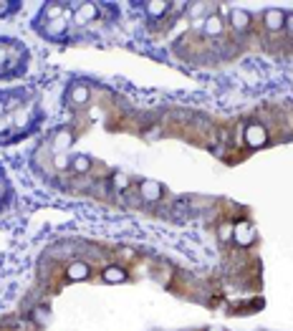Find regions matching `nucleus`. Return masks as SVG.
<instances>
[{"label": "nucleus", "mask_w": 293, "mask_h": 331, "mask_svg": "<svg viewBox=\"0 0 293 331\" xmlns=\"http://www.w3.org/2000/svg\"><path fill=\"white\" fill-rule=\"evenodd\" d=\"M41 124L38 99L25 88H0V147L16 144Z\"/></svg>", "instance_id": "f257e3e1"}, {"label": "nucleus", "mask_w": 293, "mask_h": 331, "mask_svg": "<svg viewBox=\"0 0 293 331\" xmlns=\"http://www.w3.org/2000/svg\"><path fill=\"white\" fill-rule=\"evenodd\" d=\"M28 64H31V51L25 43L10 36H0V81L23 76Z\"/></svg>", "instance_id": "f03ea898"}, {"label": "nucleus", "mask_w": 293, "mask_h": 331, "mask_svg": "<svg viewBox=\"0 0 293 331\" xmlns=\"http://www.w3.org/2000/svg\"><path fill=\"white\" fill-rule=\"evenodd\" d=\"M10 202H13V185H10L5 170L0 167V213H5L10 207Z\"/></svg>", "instance_id": "7ed1b4c3"}, {"label": "nucleus", "mask_w": 293, "mask_h": 331, "mask_svg": "<svg viewBox=\"0 0 293 331\" xmlns=\"http://www.w3.org/2000/svg\"><path fill=\"white\" fill-rule=\"evenodd\" d=\"M266 25L273 28V31H281V28L286 25V13H281V10H271V13H266Z\"/></svg>", "instance_id": "20e7f679"}, {"label": "nucleus", "mask_w": 293, "mask_h": 331, "mask_svg": "<svg viewBox=\"0 0 293 331\" xmlns=\"http://www.w3.org/2000/svg\"><path fill=\"white\" fill-rule=\"evenodd\" d=\"M66 276H68L71 281H81V278L89 276V265H86V263H73V265L66 270Z\"/></svg>", "instance_id": "39448f33"}, {"label": "nucleus", "mask_w": 293, "mask_h": 331, "mask_svg": "<svg viewBox=\"0 0 293 331\" xmlns=\"http://www.w3.org/2000/svg\"><path fill=\"white\" fill-rule=\"evenodd\" d=\"M205 33H210V36L223 33V18H220V16H210L208 21H205Z\"/></svg>", "instance_id": "423d86ee"}, {"label": "nucleus", "mask_w": 293, "mask_h": 331, "mask_svg": "<svg viewBox=\"0 0 293 331\" xmlns=\"http://www.w3.org/2000/svg\"><path fill=\"white\" fill-rule=\"evenodd\" d=\"M94 16H96V8H94V5H81L76 13H73L76 23H86V21H91Z\"/></svg>", "instance_id": "0eeeda50"}, {"label": "nucleus", "mask_w": 293, "mask_h": 331, "mask_svg": "<svg viewBox=\"0 0 293 331\" xmlns=\"http://www.w3.org/2000/svg\"><path fill=\"white\" fill-rule=\"evenodd\" d=\"M124 278H126V273H124L122 268H116V265H111V268L104 270V281H109V283H119Z\"/></svg>", "instance_id": "6e6552de"}, {"label": "nucleus", "mask_w": 293, "mask_h": 331, "mask_svg": "<svg viewBox=\"0 0 293 331\" xmlns=\"http://www.w3.org/2000/svg\"><path fill=\"white\" fill-rule=\"evenodd\" d=\"M142 195H144V198H149V200H157L159 195H162V187H159L157 182H144L142 185Z\"/></svg>", "instance_id": "1a4fd4ad"}, {"label": "nucleus", "mask_w": 293, "mask_h": 331, "mask_svg": "<svg viewBox=\"0 0 293 331\" xmlns=\"http://www.w3.org/2000/svg\"><path fill=\"white\" fill-rule=\"evenodd\" d=\"M248 23H251V16H248V13H243V10H232V25H235L238 31H243Z\"/></svg>", "instance_id": "9d476101"}, {"label": "nucleus", "mask_w": 293, "mask_h": 331, "mask_svg": "<svg viewBox=\"0 0 293 331\" xmlns=\"http://www.w3.org/2000/svg\"><path fill=\"white\" fill-rule=\"evenodd\" d=\"M235 238L240 240V243L245 245V243H251V240H253V230H251V225H238V230H235Z\"/></svg>", "instance_id": "9b49d317"}, {"label": "nucleus", "mask_w": 293, "mask_h": 331, "mask_svg": "<svg viewBox=\"0 0 293 331\" xmlns=\"http://www.w3.org/2000/svg\"><path fill=\"white\" fill-rule=\"evenodd\" d=\"M263 139H266V132H263L260 127H251V129H248V142H251L253 147L260 144Z\"/></svg>", "instance_id": "f8f14e48"}, {"label": "nucleus", "mask_w": 293, "mask_h": 331, "mask_svg": "<svg viewBox=\"0 0 293 331\" xmlns=\"http://www.w3.org/2000/svg\"><path fill=\"white\" fill-rule=\"evenodd\" d=\"M89 159H86V157H76V159H73V170H76V172H86V170H89Z\"/></svg>", "instance_id": "ddd939ff"}, {"label": "nucleus", "mask_w": 293, "mask_h": 331, "mask_svg": "<svg viewBox=\"0 0 293 331\" xmlns=\"http://www.w3.org/2000/svg\"><path fill=\"white\" fill-rule=\"evenodd\" d=\"M146 8H149V13H152V16H159V13H165L167 3H149Z\"/></svg>", "instance_id": "4468645a"}, {"label": "nucleus", "mask_w": 293, "mask_h": 331, "mask_svg": "<svg viewBox=\"0 0 293 331\" xmlns=\"http://www.w3.org/2000/svg\"><path fill=\"white\" fill-rule=\"evenodd\" d=\"M86 96H89V91H86V88H76V91H73V99H76V101H84Z\"/></svg>", "instance_id": "2eb2a0df"}]
</instances>
